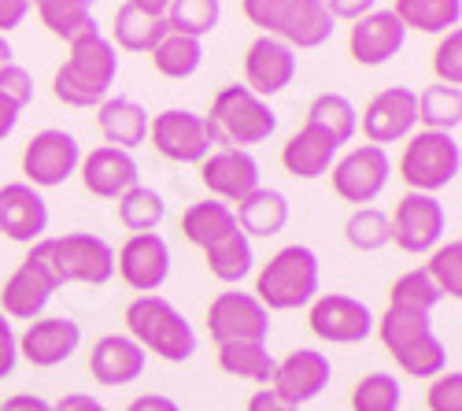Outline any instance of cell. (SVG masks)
<instances>
[{"label": "cell", "instance_id": "cell-54", "mask_svg": "<svg viewBox=\"0 0 462 411\" xmlns=\"http://www.w3.org/2000/svg\"><path fill=\"white\" fill-rule=\"evenodd\" d=\"M248 411H296V407H289V404H282L271 389H259V393H252V400H248Z\"/></svg>", "mask_w": 462, "mask_h": 411}, {"label": "cell", "instance_id": "cell-19", "mask_svg": "<svg viewBox=\"0 0 462 411\" xmlns=\"http://www.w3.org/2000/svg\"><path fill=\"white\" fill-rule=\"evenodd\" d=\"M56 289H60V282L49 275V267L37 264L33 256H26L12 271V278L5 282V289H0V312L19 322H33V319H42Z\"/></svg>", "mask_w": 462, "mask_h": 411}, {"label": "cell", "instance_id": "cell-1", "mask_svg": "<svg viewBox=\"0 0 462 411\" xmlns=\"http://www.w3.org/2000/svg\"><path fill=\"white\" fill-rule=\"evenodd\" d=\"M115 74H119V56H115V45L97 26L70 42V56L56 70L52 93H56V100H63L70 107H93V104L107 100Z\"/></svg>", "mask_w": 462, "mask_h": 411}, {"label": "cell", "instance_id": "cell-42", "mask_svg": "<svg viewBox=\"0 0 462 411\" xmlns=\"http://www.w3.org/2000/svg\"><path fill=\"white\" fill-rule=\"evenodd\" d=\"M400 404H403V389L400 378L389 375V370H374L352 389V411H400Z\"/></svg>", "mask_w": 462, "mask_h": 411}, {"label": "cell", "instance_id": "cell-49", "mask_svg": "<svg viewBox=\"0 0 462 411\" xmlns=\"http://www.w3.org/2000/svg\"><path fill=\"white\" fill-rule=\"evenodd\" d=\"M322 5H326V12L333 15V23L337 19H363V15H370L374 12V5H377V0H322Z\"/></svg>", "mask_w": 462, "mask_h": 411}, {"label": "cell", "instance_id": "cell-10", "mask_svg": "<svg viewBox=\"0 0 462 411\" xmlns=\"http://www.w3.org/2000/svg\"><path fill=\"white\" fill-rule=\"evenodd\" d=\"M208 330L215 345H234V341H266L271 338V312H266L255 293L226 289L218 293L208 308Z\"/></svg>", "mask_w": 462, "mask_h": 411}, {"label": "cell", "instance_id": "cell-30", "mask_svg": "<svg viewBox=\"0 0 462 411\" xmlns=\"http://www.w3.org/2000/svg\"><path fill=\"white\" fill-rule=\"evenodd\" d=\"M218 367L226 370V375L259 382L266 389L274 378L278 360L271 356L266 341H234V345H218Z\"/></svg>", "mask_w": 462, "mask_h": 411}, {"label": "cell", "instance_id": "cell-32", "mask_svg": "<svg viewBox=\"0 0 462 411\" xmlns=\"http://www.w3.org/2000/svg\"><path fill=\"white\" fill-rule=\"evenodd\" d=\"M393 12L407 30L448 33L462 19V0H396Z\"/></svg>", "mask_w": 462, "mask_h": 411}, {"label": "cell", "instance_id": "cell-56", "mask_svg": "<svg viewBox=\"0 0 462 411\" xmlns=\"http://www.w3.org/2000/svg\"><path fill=\"white\" fill-rule=\"evenodd\" d=\"M130 5H137V8H141V12H148V15H163L171 0H130Z\"/></svg>", "mask_w": 462, "mask_h": 411}, {"label": "cell", "instance_id": "cell-25", "mask_svg": "<svg viewBox=\"0 0 462 411\" xmlns=\"http://www.w3.org/2000/svg\"><path fill=\"white\" fill-rule=\"evenodd\" d=\"M337 153L340 145L329 130H322L319 123H303L282 148V167L292 178H322L337 163Z\"/></svg>", "mask_w": 462, "mask_h": 411}, {"label": "cell", "instance_id": "cell-29", "mask_svg": "<svg viewBox=\"0 0 462 411\" xmlns=\"http://www.w3.org/2000/svg\"><path fill=\"white\" fill-rule=\"evenodd\" d=\"M237 230V215L229 204L222 201H197V204H189L185 215H181V234L197 245V248H211L215 241L229 238Z\"/></svg>", "mask_w": 462, "mask_h": 411}, {"label": "cell", "instance_id": "cell-2", "mask_svg": "<svg viewBox=\"0 0 462 411\" xmlns=\"http://www.w3.org/2000/svg\"><path fill=\"white\" fill-rule=\"evenodd\" d=\"M126 326L130 338L167 363H185L197 352V330L189 326V319L160 293H144L126 308Z\"/></svg>", "mask_w": 462, "mask_h": 411}, {"label": "cell", "instance_id": "cell-13", "mask_svg": "<svg viewBox=\"0 0 462 411\" xmlns=\"http://www.w3.org/2000/svg\"><path fill=\"white\" fill-rule=\"evenodd\" d=\"M393 241L411 252V256H421V252H433L444 238V227H448V215H444V204L430 193H407L396 208H393Z\"/></svg>", "mask_w": 462, "mask_h": 411}, {"label": "cell", "instance_id": "cell-53", "mask_svg": "<svg viewBox=\"0 0 462 411\" xmlns=\"http://www.w3.org/2000/svg\"><path fill=\"white\" fill-rule=\"evenodd\" d=\"M0 411H52V404L33 397V393H15V397H8L5 404H0Z\"/></svg>", "mask_w": 462, "mask_h": 411}, {"label": "cell", "instance_id": "cell-39", "mask_svg": "<svg viewBox=\"0 0 462 411\" xmlns=\"http://www.w3.org/2000/svg\"><path fill=\"white\" fill-rule=\"evenodd\" d=\"M167 26L185 37H208L222 19V0H171L163 12Z\"/></svg>", "mask_w": 462, "mask_h": 411}, {"label": "cell", "instance_id": "cell-6", "mask_svg": "<svg viewBox=\"0 0 462 411\" xmlns=\"http://www.w3.org/2000/svg\"><path fill=\"white\" fill-rule=\"evenodd\" d=\"M252 26L289 49H319L333 37V15L322 0H241Z\"/></svg>", "mask_w": 462, "mask_h": 411}, {"label": "cell", "instance_id": "cell-21", "mask_svg": "<svg viewBox=\"0 0 462 411\" xmlns=\"http://www.w3.org/2000/svg\"><path fill=\"white\" fill-rule=\"evenodd\" d=\"M49 230V204L42 190H33L30 182H8L0 185V234L33 245Z\"/></svg>", "mask_w": 462, "mask_h": 411}, {"label": "cell", "instance_id": "cell-24", "mask_svg": "<svg viewBox=\"0 0 462 411\" xmlns=\"http://www.w3.org/2000/svg\"><path fill=\"white\" fill-rule=\"evenodd\" d=\"M148 352L130 338V333H107L89 352V375L100 386H126L144 375Z\"/></svg>", "mask_w": 462, "mask_h": 411}, {"label": "cell", "instance_id": "cell-41", "mask_svg": "<svg viewBox=\"0 0 462 411\" xmlns=\"http://www.w3.org/2000/svg\"><path fill=\"white\" fill-rule=\"evenodd\" d=\"M344 241L359 252H377L393 241V227H389V215L381 208H356L344 222Z\"/></svg>", "mask_w": 462, "mask_h": 411}, {"label": "cell", "instance_id": "cell-18", "mask_svg": "<svg viewBox=\"0 0 462 411\" xmlns=\"http://www.w3.org/2000/svg\"><path fill=\"white\" fill-rule=\"evenodd\" d=\"M82 345V326L67 319V315H42L26 326V333L19 338V356L33 367H60L67 363Z\"/></svg>", "mask_w": 462, "mask_h": 411}, {"label": "cell", "instance_id": "cell-43", "mask_svg": "<svg viewBox=\"0 0 462 411\" xmlns=\"http://www.w3.org/2000/svg\"><path fill=\"white\" fill-rule=\"evenodd\" d=\"M421 271L433 278V285L440 289V296H451V301H458V296H462V241L451 238V241L437 245L430 252V264L421 267Z\"/></svg>", "mask_w": 462, "mask_h": 411}, {"label": "cell", "instance_id": "cell-46", "mask_svg": "<svg viewBox=\"0 0 462 411\" xmlns=\"http://www.w3.org/2000/svg\"><path fill=\"white\" fill-rule=\"evenodd\" d=\"M0 97L5 100H12L19 111L33 100V79H30V70L23 67V63H5L0 67Z\"/></svg>", "mask_w": 462, "mask_h": 411}, {"label": "cell", "instance_id": "cell-33", "mask_svg": "<svg viewBox=\"0 0 462 411\" xmlns=\"http://www.w3.org/2000/svg\"><path fill=\"white\" fill-rule=\"evenodd\" d=\"M33 8H37V15H42V23L56 37H63L67 45L74 42V37L97 30L93 0H33Z\"/></svg>", "mask_w": 462, "mask_h": 411}, {"label": "cell", "instance_id": "cell-11", "mask_svg": "<svg viewBox=\"0 0 462 411\" xmlns=\"http://www.w3.org/2000/svg\"><path fill=\"white\" fill-rule=\"evenodd\" d=\"M82 163V148L67 130H42L23 148V174L33 190H56Z\"/></svg>", "mask_w": 462, "mask_h": 411}, {"label": "cell", "instance_id": "cell-55", "mask_svg": "<svg viewBox=\"0 0 462 411\" xmlns=\"http://www.w3.org/2000/svg\"><path fill=\"white\" fill-rule=\"evenodd\" d=\"M15 123H19V107H15L12 100L0 97V141H5V137L15 130Z\"/></svg>", "mask_w": 462, "mask_h": 411}, {"label": "cell", "instance_id": "cell-22", "mask_svg": "<svg viewBox=\"0 0 462 411\" xmlns=\"http://www.w3.org/2000/svg\"><path fill=\"white\" fill-rule=\"evenodd\" d=\"M296 79V52L278 37H255L245 52V86L255 97H278Z\"/></svg>", "mask_w": 462, "mask_h": 411}, {"label": "cell", "instance_id": "cell-40", "mask_svg": "<svg viewBox=\"0 0 462 411\" xmlns=\"http://www.w3.org/2000/svg\"><path fill=\"white\" fill-rule=\"evenodd\" d=\"M393 360L411 378H437L448 370V349H444V341L437 338V333H426V338H418L414 345L393 352Z\"/></svg>", "mask_w": 462, "mask_h": 411}, {"label": "cell", "instance_id": "cell-5", "mask_svg": "<svg viewBox=\"0 0 462 411\" xmlns=\"http://www.w3.org/2000/svg\"><path fill=\"white\" fill-rule=\"evenodd\" d=\"M204 119L211 126V141L222 148H252L278 130L274 107L248 86H222Z\"/></svg>", "mask_w": 462, "mask_h": 411}, {"label": "cell", "instance_id": "cell-47", "mask_svg": "<svg viewBox=\"0 0 462 411\" xmlns=\"http://www.w3.org/2000/svg\"><path fill=\"white\" fill-rule=\"evenodd\" d=\"M426 404H430V411H462V375L458 370H444V375L433 378Z\"/></svg>", "mask_w": 462, "mask_h": 411}, {"label": "cell", "instance_id": "cell-16", "mask_svg": "<svg viewBox=\"0 0 462 411\" xmlns=\"http://www.w3.org/2000/svg\"><path fill=\"white\" fill-rule=\"evenodd\" d=\"M418 126V93L407 86H389L381 89L366 111H363V134L370 145L384 148V145H396L407 141L411 130Z\"/></svg>", "mask_w": 462, "mask_h": 411}, {"label": "cell", "instance_id": "cell-44", "mask_svg": "<svg viewBox=\"0 0 462 411\" xmlns=\"http://www.w3.org/2000/svg\"><path fill=\"white\" fill-rule=\"evenodd\" d=\"M440 301H444L440 289L433 285V278L421 271V267L400 275L393 282V296H389V304H396V308H414V312H430V315H433V308Z\"/></svg>", "mask_w": 462, "mask_h": 411}, {"label": "cell", "instance_id": "cell-8", "mask_svg": "<svg viewBox=\"0 0 462 411\" xmlns=\"http://www.w3.org/2000/svg\"><path fill=\"white\" fill-rule=\"evenodd\" d=\"M389 174H393V160L384 148L377 145H359L352 148L348 156H340L333 167H329V182H333V193L348 204H363L370 208L384 185H389Z\"/></svg>", "mask_w": 462, "mask_h": 411}, {"label": "cell", "instance_id": "cell-38", "mask_svg": "<svg viewBox=\"0 0 462 411\" xmlns=\"http://www.w3.org/2000/svg\"><path fill=\"white\" fill-rule=\"evenodd\" d=\"M167 215V204L163 197L152 190V185H134V190H126L119 197V219H123V227L130 234H156V227L163 222Z\"/></svg>", "mask_w": 462, "mask_h": 411}, {"label": "cell", "instance_id": "cell-7", "mask_svg": "<svg viewBox=\"0 0 462 411\" xmlns=\"http://www.w3.org/2000/svg\"><path fill=\"white\" fill-rule=\"evenodd\" d=\"M458 171H462V148L455 134L421 130L407 137V148L400 156V178L411 185V193L437 197L458 178Z\"/></svg>", "mask_w": 462, "mask_h": 411}, {"label": "cell", "instance_id": "cell-28", "mask_svg": "<svg viewBox=\"0 0 462 411\" xmlns=\"http://www.w3.org/2000/svg\"><path fill=\"white\" fill-rule=\"evenodd\" d=\"M167 33H171V26H167L163 15H148V12H141L137 5L126 0V5L115 12L111 45H119L126 52H152Z\"/></svg>", "mask_w": 462, "mask_h": 411}, {"label": "cell", "instance_id": "cell-35", "mask_svg": "<svg viewBox=\"0 0 462 411\" xmlns=\"http://www.w3.org/2000/svg\"><path fill=\"white\" fill-rule=\"evenodd\" d=\"M374 326H377L381 345L389 349V352H400V349L414 345L418 338L433 333V315L430 312H414V308L389 304V308H384V315H381V322H374Z\"/></svg>", "mask_w": 462, "mask_h": 411}, {"label": "cell", "instance_id": "cell-9", "mask_svg": "<svg viewBox=\"0 0 462 411\" xmlns=\"http://www.w3.org/2000/svg\"><path fill=\"white\" fill-rule=\"evenodd\" d=\"M152 145L156 153L167 156L171 163H204V156L211 153V126L204 116L189 107H167L156 119L148 123Z\"/></svg>", "mask_w": 462, "mask_h": 411}, {"label": "cell", "instance_id": "cell-20", "mask_svg": "<svg viewBox=\"0 0 462 411\" xmlns=\"http://www.w3.org/2000/svg\"><path fill=\"white\" fill-rule=\"evenodd\" d=\"M407 45V26L396 19L393 8H374L370 15L356 19L352 33H348V49H352V60L359 67H381L389 63L393 56H400Z\"/></svg>", "mask_w": 462, "mask_h": 411}, {"label": "cell", "instance_id": "cell-37", "mask_svg": "<svg viewBox=\"0 0 462 411\" xmlns=\"http://www.w3.org/2000/svg\"><path fill=\"white\" fill-rule=\"evenodd\" d=\"M307 123H319L322 130L333 134L337 145H348L359 126V111L344 93H319L311 107H307Z\"/></svg>", "mask_w": 462, "mask_h": 411}, {"label": "cell", "instance_id": "cell-51", "mask_svg": "<svg viewBox=\"0 0 462 411\" xmlns=\"http://www.w3.org/2000/svg\"><path fill=\"white\" fill-rule=\"evenodd\" d=\"M52 411H111V407H104L97 397H89V393H67V397H60L56 404H52Z\"/></svg>", "mask_w": 462, "mask_h": 411}, {"label": "cell", "instance_id": "cell-27", "mask_svg": "<svg viewBox=\"0 0 462 411\" xmlns=\"http://www.w3.org/2000/svg\"><path fill=\"white\" fill-rule=\"evenodd\" d=\"M237 215V227L248 234V238H274L289 227V197L282 190H252L245 201H237L234 208Z\"/></svg>", "mask_w": 462, "mask_h": 411}, {"label": "cell", "instance_id": "cell-50", "mask_svg": "<svg viewBox=\"0 0 462 411\" xmlns=\"http://www.w3.org/2000/svg\"><path fill=\"white\" fill-rule=\"evenodd\" d=\"M26 15H30V0H0V37L23 26Z\"/></svg>", "mask_w": 462, "mask_h": 411}, {"label": "cell", "instance_id": "cell-14", "mask_svg": "<svg viewBox=\"0 0 462 411\" xmlns=\"http://www.w3.org/2000/svg\"><path fill=\"white\" fill-rule=\"evenodd\" d=\"M329 378H333V363H329L326 352H319V349H296L285 360H278L274 378H271V386H266V389H271L282 404L300 407L307 400H315L329 386Z\"/></svg>", "mask_w": 462, "mask_h": 411}, {"label": "cell", "instance_id": "cell-45", "mask_svg": "<svg viewBox=\"0 0 462 411\" xmlns=\"http://www.w3.org/2000/svg\"><path fill=\"white\" fill-rule=\"evenodd\" d=\"M433 70L444 86H458L462 82V33L458 30H448L440 37V45L433 52Z\"/></svg>", "mask_w": 462, "mask_h": 411}, {"label": "cell", "instance_id": "cell-12", "mask_svg": "<svg viewBox=\"0 0 462 411\" xmlns=\"http://www.w3.org/2000/svg\"><path fill=\"white\" fill-rule=\"evenodd\" d=\"M311 333L329 345H356L374 333V312L348 293H319L307 312Z\"/></svg>", "mask_w": 462, "mask_h": 411}, {"label": "cell", "instance_id": "cell-17", "mask_svg": "<svg viewBox=\"0 0 462 411\" xmlns=\"http://www.w3.org/2000/svg\"><path fill=\"white\" fill-rule=\"evenodd\" d=\"M200 182L211 190L215 201L237 204L252 190H259V160L248 148H215L200 163Z\"/></svg>", "mask_w": 462, "mask_h": 411}, {"label": "cell", "instance_id": "cell-57", "mask_svg": "<svg viewBox=\"0 0 462 411\" xmlns=\"http://www.w3.org/2000/svg\"><path fill=\"white\" fill-rule=\"evenodd\" d=\"M12 63V45H8V37H0V67Z\"/></svg>", "mask_w": 462, "mask_h": 411}, {"label": "cell", "instance_id": "cell-31", "mask_svg": "<svg viewBox=\"0 0 462 411\" xmlns=\"http://www.w3.org/2000/svg\"><path fill=\"white\" fill-rule=\"evenodd\" d=\"M204 256H208V271H211L218 282H226V285L245 282V278L252 275V264H255L252 238H248L241 227L229 234V238L215 241L211 248H204Z\"/></svg>", "mask_w": 462, "mask_h": 411}, {"label": "cell", "instance_id": "cell-15", "mask_svg": "<svg viewBox=\"0 0 462 411\" xmlns=\"http://www.w3.org/2000/svg\"><path fill=\"white\" fill-rule=\"evenodd\" d=\"M115 275L134 293H156L171 278V245L160 234H130V241L115 252Z\"/></svg>", "mask_w": 462, "mask_h": 411}, {"label": "cell", "instance_id": "cell-36", "mask_svg": "<svg viewBox=\"0 0 462 411\" xmlns=\"http://www.w3.org/2000/svg\"><path fill=\"white\" fill-rule=\"evenodd\" d=\"M418 123L426 130H440V134H455V126L462 123V93L458 86H426L418 93Z\"/></svg>", "mask_w": 462, "mask_h": 411}, {"label": "cell", "instance_id": "cell-23", "mask_svg": "<svg viewBox=\"0 0 462 411\" xmlns=\"http://www.w3.org/2000/svg\"><path fill=\"white\" fill-rule=\"evenodd\" d=\"M79 171H82V185L100 201H119L126 190H134L137 178H141V167H137L134 153L115 148V145L93 148L89 156H82Z\"/></svg>", "mask_w": 462, "mask_h": 411}, {"label": "cell", "instance_id": "cell-3", "mask_svg": "<svg viewBox=\"0 0 462 411\" xmlns=\"http://www.w3.org/2000/svg\"><path fill=\"white\" fill-rule=\"evenodd\" d=\"M319 296V256L307 245H285L263 264L255 301L266 312H296Z\"/></svg>", "mask_w": 462, "mask_h": 411}, {"label": "cell", "instance_id": "cell-48", "mask_svg": "<svg viewBox=\"0 0 462 411\" xmlns=\"http://www.w3.org/2000/svg\"><path fill=\"white\" fill-rule=\"evenodd\" d=\"M19 363V338L12 330V319L0 312V378H8Z\"/></svg>", "mask_w": 462, "mask_h": 411}, {"label": "cell", "instance_id": "cell-26", "mask_svg": "<svg viewBox=\"0 0 462 411\" xmlns=\"http://www.w3.org/2000/svg\"><path fill=\"white\" fill-rule=\"evenodd\" d=\"M97 126H100L107 145L134 153V148L144 145V137H148V111L130 97H107L97 111Z\"/></svg>", "mask_w": 462, "mask_h": 411}, {"label": "cell", "instance_id": "cell-34", "mask_svg": "<svg viewBox=\"0 0 462 411\" xmlns=\"http://www.w3.org/2000/svg\"><path fill=\"white\" fill-rule=\"evenodd\" d=\"M204 63V45L197 37H185V33H167L163 42L152 49V67H156L163 79H192Z\"/></svg>", "mask_w": 462, "mask_h": 411}, {"label": "cell", "instance_id": "cell-52", "mask_svg": "<svg viewBox=\"0 0 462 411\" xmlns=\"http://www.w3.org/2000/svg\"><path fill=\"white\" fill-rule=\"evenodd\" d=\"M123 411H181V407H178V400H171L163 393H144V397L130 400Z\"/></svg>", "mask_w": 462, "mask_h": 411}, {"label": "cell", "instance_id": "cell-4", "mask_svg": "<svg viewBox=\"0 0 462 411\" xmlns=\"http://www.w3.org/2000/svg\"><path fill=\"white\" fill-rule=\"evenodd\" d=\"M30 256L37 264H45L49 275L60 282V285H70V282H82V285H104L115 278V248L97 238V234H86V230H74V234H63V238H42L33 241Z\"/></svg>", "mask_w": 462, "mask_h": 411}]
</instances>
